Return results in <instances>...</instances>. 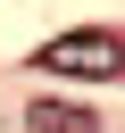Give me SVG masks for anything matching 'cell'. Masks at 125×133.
Here are the masks:
<instances>
[{
	"instance_id": "7a4b0ae2",
	"label": "cell",
	"mask_w": 125,
	"mask_h": 133,
	"mask_svg": "<svg viewBox=\"0 0 125 133\" xmlns=\"http://www.w3.org/2000/svg\"><path fill=\"white\" fill-rule=\"evenodd\" d=\"M25 116H33V133H100V116L75 108V100H33Z\"/></svg>"
},
{
	"instance_id": "6da1fadb",
	"label": "cell",
	"mask_w": 125,
	"mask_h": 133,
	"mask_svg": "<svg viewBox=\"0 0 125 133\" xmlns=\"http://www.w3.org/2000/svg\"><path fill=\"white\" fill-rule=\"evenodd\" d=\"M42 66L83 75V83H117V75H125V42H117V33H100V25H83V33H58V42L42 50Z\"/></svg>"
}]
</instances>
